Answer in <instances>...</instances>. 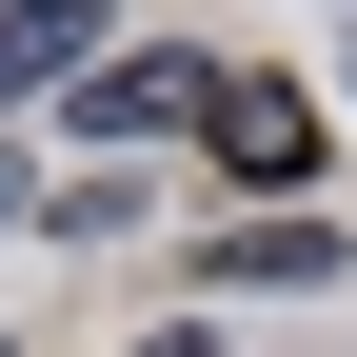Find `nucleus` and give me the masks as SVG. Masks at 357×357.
<instances>
[{
  "mask_svg": "<svg viewBox=\"0 0 357 357\" xmlns=\"http://www.w3.org/2000/svg\"><path fill=\"white\" fill-rule=\"evenodd\" d=\"M119 0H0V100H40V79H100Z\"/></svg>",
  "mask_w": 357,
  "mask_h": 357,
  "instance_id": "obj_1",
  "label": "nucleus"
},
{
  "mask_svg": "<svg viewBox=\"0 0 357 357\" xmlns=\"http://www.w3.org/2000/svg\"><path fill=\"white\" fill-rule=\"evenodd\" d=\"M159 119H218V60H100L79 79V139H159Z\"/></svg>",
  "mask_w": 357,
  "mask_h": 357,
  "instance_id": "obj_2",
  "label": "nucleus"
},
{
  "mask_svg": "<svg viewBox=\"0 0 357 357\" xmlns=\"http://www.w3.org/2000/svg\"><path fill=\"white\" fill-rule=\"evenodd\" d=\"M218 159L238 178H298L318 159V100H298V79H218Z\"/></svg>",
  "mask_w": 357,
  "mask_h": 357,
  "instance_id": "obj_3",
  "label": "nucleus"
},
{
  "mask_svg": "<svg viewBox=\"0 0 357 357\" xmlns=\"http://www.w3.org/2000/svg\"><path fill=\"white\" fill-rule=\"evenodd\" d=\"M218 278H238V298H318V278H337V218H238Z\"/></svg>",
  "mask_w": 357,
  "mask_h": 357,
  "instance_id": "obj_4",
  "label": "nucleus"
},
{
  "mask_svg": "<svg viewBox=\"0 0 357 357\" xmlns=\"http://www.w3.org/2000/svg\"><path fill=\"white\" fill-rule=\"evenodd\" d=\"M0 218H20V159H0Z\"/></svg>",
  "mask_w": 357,
  "mask_h": 357,
  "instance_id": "obj_5",
  "label": "nucleus"
},
{
  "mask_svg": "<svg viewBox=\"0 0 357 357\" xmlns=\"http://www.w3.org/2000/svg\"><path fill=\"white\" fill-rule=\"evenodd\" d=\"M0 357H20V337H0Z\"/></svg>",
  "mask_w": 357,
  "mask_h": 357,
  "instance_id": "obj_6",
  "label": "nucleus"
}]
</instances>
